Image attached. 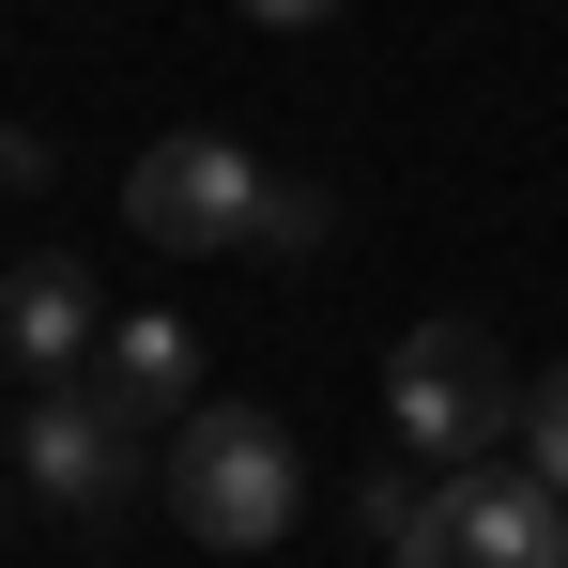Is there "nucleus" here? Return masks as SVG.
<instances>
[{"instance_id": "obj_1", "label": "nucleus", "mask_w": 568, "mask_h": 568, "mask_svg": "<svg viewBox=\"0 0 568 568\" xmlns=\"http://www.w3.org/2000/svg\"><path fill=\"white\" fill-rule=\"evenodd\" d=\"M292 507H307V462H292V430L262 399H200L185 430H170V523L185 538L262 554V538H292Z\"/></svg>"}, {"instance_id": "obj_2", "label": "nucleus", "mask_w": 568, "mask_h": 568, "mask_svg": "<svg viewBox=\"0 0 568 568\" xmlns=\"http://www.w3.org/2000/svg\"><path fill=\"white\" fill-rule=\"evenodd\" d=\"M384 415H399V446L415 462H491V446H523V369H507V338L491 323H415L399 354H384Z\"/></svg>"}, {"instance_id": "obj_3", "label": "nucleus", "mask_w": 568, "mask_h": 568, "mask_svg": "<svg viewBox=\"0 0 568 568\" xmlns=\"http://www.w3.org/2000/svg\"><path fill=\"white\" fill-rule=\"evenodd\" d=\"M384 568H568V491H538L523 462L507 476L462 462L430 507H415V538H399Z\"/></svg>"}, {"instance_id": "obj_4", "label": "nucleus", "mask_w": 568, "mask_h": 568, "mask_svg": "<svg viewBox=\"0 0 568 568\" xmlns=\"http://www.w3.org/2000/svg\"><path fill=\"white\" fill-rule=\"evenodd\" d=\"M16 491H47V507H123V491H154V430L108 415L93 369H62V384H31V415H16Z\"/></svg>"}, {"instance_id": "obj_5", "label": "nucleus", "mask_w": 568, "mask_h": 568, "mask_svg": "<svg viewBox=\"0 0 568 568\" xmlns=\"http://www.w3.org/2000/svg\"><path fill=\"white\" fill-rule=\"evenodd\" d=\"M246 200H262V154H246V139H215V123H170V139L123 170L139 246H246Z\"/></svg>"}, {"instance_id": "obj_6", "label": "nucleus", "mask_w": 568, "mask_h": 568, "mask_svg": "<svg viewBox=\"0 0 568 568\" xmlns=\"http://www.w3.org/2000/svg\"><path fill=\"white\" fill-rule=\"evenodd\" d=\"M93 338H108V307H93V262H78V246H31V262L0 277V354L31 384L93 369Z\"/></svg>"}, {"instance_id": "obj_7", "label": "nucleus", "mask_w": 568, "mask_h": 568, "mask_svg": "<svg viewBox=\"0 0 568 568\" xmlns=\"http://www.w3.org/2000/svg\"><path fill=\"white\" fill-rule=\"evenodd\" d=\"M185 384H200V338L170 323V307H139V323H108V338H93V399H108V415H139V430H170Z\"/></svg>"}, {"instance_id": "obj_8", "label": "nucleus", "mask_w": 568, "mask_h": 568, "mask_svg": "<svg viewBox=\"0 0 568 568\" xmlns=\"http://www.w3.org/2000/svg\"><path fill=\"white\" fill-rule=\"evenodd\" d=\"M323 231H338V200L262 170V200H246V246H231V262H323Z\"/></svg>"}, {"instance_id": "obj_9", "label": "nucleus", "mask_w": 568, "mask_h": 568, "mask_svg": "<svg viewBox=\"0 0 568 568\" xmlns=\"http://www.w3.org/2000/svg\"><path fill=\"white\" fill-rule=\"evenodd\" d=\"M523 476H538V491H568V354L523 384Z\"/></svg>"}, {"instance_id": "obj_10", "label": "nucleus", "mask_w": 568, "mask_h": 568, "mask_svg": "<svg viewBox=\"0 0 568 568\" xmlns=\"http://www.w3.org/2000/svg\"><path fill=\"white\" fill-rule=\"evenodd\" d=\"M415 507H430L415 476H354V523H369V554H399V538H415Z\"/></svg>"}, {"instance_id": "obj_11", "label": "nucleus", "mask_w": 568, "mask_h": 568, "mask_svg": "<svg viewBox=\"0 0 568 568\" xmlns=\"http://www.w3.org/2000/svg\"><path fill=\"white\" fill-rule=\"evenodd\" d=\"M47 170H62V139H47V123H0V200H31Z\"/></svg>"}, {"instance_id": "obj_12", "label": "nucleus", "mask_w": 568, "mask_h": 568, "mask_svg": "<svg viewBox=\"0 0 568 568\" xmlns=\"http://www.w3.org/2000/svg\"><path fill=\"white\" fill-rule=\"evenodd\" d=\"M246 16H262V31H323L338 0H246Z\"/></svg>"}, {"instance_id": "obj_13", "label": "nucleus", "mask_w": 568, "mask_h": 568, "mask_svg": "<svg viewBox=\"0 0 568 568\" xmlns=\"http://www.w3.org/2000/svg\"><path fill=\"white\" fill-rule=\"evenodd\" d=\"M0 523H16V491H0Z\"/></svg>"}]
</instances>
